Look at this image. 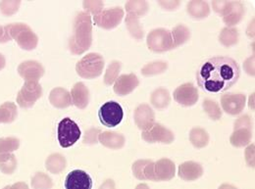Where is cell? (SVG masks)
<instances>
[{"mask_svg":"<svg viewBox=\"0 0 255 189\" xmlns=\"http://www.w3.org/2000/svg\"><path fill=\"white\" fill-rule=\"evenodd\" d=\"M9 189H29V187L25 183H16L11 186Z\"/></svg>","mask_w":255,"mask_h":189,"instance_id":"47","label":"cell"},{"mask_svg":"<svg viewBox=\"0 0 255 189\" xmlns=\"http://www.w3.org/2000/svg\"><path fill=\"white\" fill-rule=\"evenodd\" d=\"M17 168V159L13 153L0 154V171L5 175H12Z\"/></svg>","mask_w":255,"mask_h":189,"instance_id":"32","label":"cell"},{"mask_svg":"<svg viewBox=\"0 0 255 189\" xmlns=\"http://www.w3.org/2000/svg\"><path fill=\"white\" fill-rule=\"evenodd\" d=\"M42 96L41 86L37 82H26L17 95V103L21 108H32Z\"/></svg>","mask_w":255,"mask_h":189,"instance_id":"10","label":"cell"},{"mask_svg":"<svg viewBox=\"0 0 255 189\" xmlns=\"http://www.w3.org/2000/svg\"><path fill=\"white\" fill-rule=\"evenodd\" d=\"M49 101L52 106L58 109H63L73 105L70 93L63 88L53 89L49 94Z\"/></svg>","mask_w":255,"mask_h":189,"instance_id":"24","label":"cell"},{"mask_svg":"<svg viewBox=\"0 0 255 189\" xmlns=\"http://www.w3.org/2000/svg\"><path fill=\"white\" fill-rule=\"evenodd\" d=\"M135 189H149V187L147 186V185H145V184H140V185H138Z\"/></svg>","mask_w":255,"mask_h":189,"instance_id":"51","label":"cell"},{"mask_svg":"<svg viewBox=\"0 0 255 189\" xmlns=\"http://www.w3.org/2000/svg\"><path fill=\"white\" fill-rule=\"evenodd\" d=\"M250 107L255 110V94H253V95H251V98H250Z\"/></svg>","mask_w":255,"mask_h":189,"instance_id":"50","label":"cell"},{"mask_svg":"<svg viewBox=\"0 0 255 189\" xmlns=\"http://www.w3.org/2000/svg\"><path fill=\"white\" fill-rule=\"evenodd\" d=\"M253 122L249 115L240 117L234 126V132L230 137V142L235 147H244L251 143L254 137Z\"/></svg>","mask_w":255,"mask_h":189,"instance_id":"5","label":"cell"},{"mask_svg":"<svg viewBox=\"0 0 255 189\" xmlns=\"http://www.w3.org/2000/svg\"><path fill=\"white\" fill-rule=\"evenodd\" d=\"M218 189H238L236 187L232 186V185H228V184H223L222 186L219 187Z\"/></svg>","mask_w":255,"mask_h":189,"instance_id":"48","label":"cell"},{"mask_svg":"<svg viewBox=\"0 0 255 189\" xmlns=\"http://www.w3.org/2000/svg\"><path fill=\"white\" fill-rule=\"evenodd\" d=\"M190 141L195 148H203L209 142V134L202 127H193L190 132Z\"/></svg>","mask_w":255,"mask_h":189,"instance_id":"26","label":"cell"},{"mask_svg":"<svg viewBox=\"0 0 255 189\" xmlns=\"http://www.w3.org/2000/svg\"><path fill=\"white\" fill-rule=\"evenodd\" d=\"M53 182L49 176L44 173H36L32 179V188L33 189H51Z\"/></svg>","mask_w":255,"mask_h":189,"instance_id":"36","label":"cell"},{"mask_svg":"<svg viewBox=\"0 0 255 189\" xmlns=\"http://www.w3.org/2000/svg\"><path fill=\"white\" fill-rule=\"evenodd\" d=\"M219 41L226 47L233 46L239 42V31L235 27H226L219 34Z\"/></svg>","mask_w":255,"mask_h":189,"instance_id":"30","label":"cell"},{"mask_svg":"<svg viewBox=\"0 0 255 189\" xmlns=\"http://www.w3.org/2000/svg\"><path fill=\"white\" fill-rule=\"evenodd\" d=\"M246 13V8L244 4L240 1H233V5L228 12V14L223 17L224 23L227 27H234L239 24L244 18Z\"/></svg>","mask_w":255,"mask_h":189,"instance_id":"22","label":"cell"},{"mask_svg":"<svg viewBox=\"0 0 255 189\" xmlns=\"http://www.w3.org/2000/svg\"><path fill=\"white\" fill-rule=\"evenodd\" d=\"M98 141L105 147L110 149H121L124 147L126 139L125 136L115 131H103L98 136Z\"/></svg>","mask_w":255,"mask_h":189,"instance_id":"21","label":"cell"},{"mask_svg":"<svg viewBox=\"0 0 255 189\" xmlns=\"http://www.w3.org/2000/svg\"><path fill=\"white\" fill-rule=\"evenodd\" d=\"M66 189H92L93 180L91 176L82 170H75L68 174L65 180Z\"/></svg>","mask_w":255,"mask_h":189,"instance_id":"13","label":"cell"},{"mask_svg":"<svg viewBox=\"0 0 255 189\" xmlns=\"http://www.w3.org/2000/svg\"><path fill=\"white\" fill-rule=\"evenodd\" d=\"M255 144L253 143V144L249 145V147L246 149V153H245L247 164L249 167H252V168H255Z\"/></svg>","mask_w":255,"mask_h":189,"instance_id":"43","label":"cell"},{"mask_svg":"<svg viewBox=\"0 0 255 189\" xmlns=\"http://www.w3.org/2000/svg\"><path fill=\"white\" fill-rule=\"evenodd\" d=\"M176 167L173 161L169 159H160L154 162V176L156 182H168L175 177Z\"/></svg>","mask_w":255,"mask_h":189,"instance_id":"18","label":"cell"},{"mask_svg":"<svg viewBox=\"0 0 255 189\" xmlns=\"http://www.w3.org/2000/svg\"><path fill=\"white\" fill-rule=\"evenodd\" d=\"M173 42H174V48H177L180 45H183L185 42H187L191 37L190 30L184 26V25H178L176 26L173 31L171 32Z\"/></svg>","mask_w":255,"mask_h":189,"instance_id":"31","label":"cell"},{"mask_svg":"<svg viewBox=\"0 0 255 189\" xmlns=\"http://www.w3.org/2000/svg\"><path fill=\"white\" fill-rule=\"evenodd\" d=\"M18 73L26 82H37L44 75V68L36 61L29 60L19 65Z\"/></svg>","mask_w":255,"mask_h":189,"instance_id":"16","label":"cell"},{"mask_svg":"<svg viewBox=\"0 0 255 189\" xmlns=\"http://www.w3.org/2000/svg\"><path fill=\"white\" fill-rule=\"evenodd\" d=\"M20 146V140L16 137H2L0 138V154L12 153Z\"/></svg>","mask_w":255,"mask_h":189,"instance_id":"38","label":"cell"},{"mask_svg":"<svg viewBox=\"0 0 255 189\" xmlns=\"http://www.w3.org/2000/svg\"><path fill=\"white\" fill-rule=\"evenodd\" d=\"M173 97L174 100L180 105L185 107H191L198 101L199 95L197 89L191 83H188L176 89Z\"/></svg>","mask_w":255,"mask_h":189,"instance_id":"12","label":"cell"},{"mask_svg":"<svg viewBox=\"0 0 255 189\" xmlns=\"http://www.w3.org/2000/svg\"><path fill=\"white\" fill-rule=\"evenodd\" d=\"M233 1H212V8L220 16L225 17L230 11Z\"/></svg>","mask_w":255,"mask_h":189,"instance_id":"40","label":"cell"},{"mask_svg":"<svg viewBox=\"0 0 255 189\" xmlns=\"http://www.w3.org/2000/svg\"><path fill=\"white\" fill-rule=\"evenodd\" d=\"M133 120L136 126L144 131L155 124V114L148 104H140L134 110Z\"/></svg>","mask_w":255,"mask_h":189,"instance_id":"14","label":"cell"},{"mask_svg":"<svg viewBox=\"0 0 255 189\" xmlns=\"http://www.w3.org/2000/svg\"><path fill=\"white\" fill-rule=\"evenodd\" d=\"M17 115V107L13 102H5L0 106V123L10 124L16 120Z\"/></svg>","mask_w":255,"mask_h":189,"instance_id":"29","label":"cell"},{"mask_svg":"<svg viewBox=\"0 0 255 189\" xmlns=\"http://www.w3.org/2000/svg\"><path fill=\"white\" fill-rule=\"evenodd\" d=\"M121 68L122 64L119 61H112L109 64L104 75V84L106 86H111L116 82V80L119 78Z\"/></svg>","mask_w":255,"mask_h":189,"instance_id":"35","label":"cell"},{"mask_svg":"<svg viewBox=\"0 0 255 189\" xmlns=\"http://www.w3.org/2000/svg\"><path fill=\"white\" fill-rule=\"evenodd\" d=\"M126 26L130 35L135 39H141L144 35L142 26L139 22V18L133 14H127L126 16Z\"/></svg>","mask_w":255,"mask_h":189,"instance_id":"28","label":"cell"},{"mask_svg":"<svg viewBox=\"0 0 255 189\" xmlns=\"http://www.w3.org/2000/svg\"><path fill=\"white\" fill-rule=\"evenodd\" d=\"M124 18V10L121 7H115L107 10H102L94 17L96 26L104 30H112L122 22Z\"/></svg>","mask_w":255,"mask_h":189,"instance_id":"9","label":"cell"},{"mask_svg":"<svg viewBox=\"0 0 255 189\" xmlns=\"http://www.w3.org/2000/svg\"><path fill=\"white\" fill-rule=\"evenodd\" d=\"M139 85V81L134 74L120 76L114 83V93L119 96H126L131 94Z\"/></svg>","mask_w":255,"mask_h":189,"instance_id":"17","label":"cell"},{"mask_svg":"<svg viewBox=\"0 0 255 189\" xmlns=\"http://www.w3.org/2000/svg\"><path fill=\"white\" fill-rule=\"evenodd\" d=\"M5 65H6L5 57L2 54H0V71L5 67Z\"/></svg>","mask_w":255,"mask_h":189,"instance_id":"49","label":"cell"},{"mask_svg":"<svg viewBox=\"0 0 255 189\" xmlns=\"http://www.w3.org/2000/svg\"><path fill=\"white\" fill-rule=\"evenodd\" d=\"M81 129L76 122L70 118L63 119L57 128L58 141L63 148L73 146L81 137Z\"/></svg>","mask_w":255,"mask_h":189,"instance_id":"6","label":"cell"},{"mask_svg":"<svg viewBox=\"0 0 255 189\" xmlns=\"http://www.w3.org/2000/svg\"><path fill=\"white\" fill-rule=\"evenodd\" d=\"M10 189V187H5V188H4V189Z\"/></svg>","mask_w":255,"mask_h":189,"instance_id":"53","label":"cell"},{"mask_svg":"<svg viewBox=\"0 0 255 189\" xmlns=\"http://www.w3.org/2000/svg\"><path fill=\"white\" fill-rule=\"evenodd\" d=\"M3 28L4 33L0 40V43H5L12 39H15L18 45L24 50L31 51L36 48L38 43V37L28 25L24 23H15L9 24Z\"/></svg>","mask_w":255,"mask_h":189,"instance_id":"3","label":"cell"},{"mask_svg":"<svg viewBox=\"0 0 255 189\" xmlns=\"http://www.w3.org/2000/svg\"><path fill=\"white\" fill-rule=\"evenodd\" d=\"M202 107L204 112L208 115V117L213 121H218L222 117V110L219 104L211 99H205L202 103Z\"/></svg>","mask_w":255,"mask_h":189,"instance_id":"33","label":"cell"},{"mask_svg":"<svg viewBox=\"0 0 255 189\" xmlns=\"http://www.w3.org/2000/svg\"><path fill=\"white\" fill-rule=\"evenodd\" d=\"M100 134V130L97 128H91L86 132L84 137L85 144H96L98 141V136Z\"/></svg>","mask_w":255,"mask_h":189,"instance_id":"42","label":"cell"},{"mask_svg":"<svg viewBox=\"0 0 255 189\" xmlns=\"http://www.w3.org/2000/svg\"><path fill=\"white\" fill-rule=\"evenodd\" d=\"M72 104L79 109H86L90 102V91L84 83H77L71 92Z\"/></svg>","mask_w":255,"mask_h":189,"instance_id":"19","label":"cell"},{"mask_svg":"<svg viewBox=\"0 0 255 189\" xmlns=\"http://www.w3.org/2000/svg\"><path fill=\"white\" fill-rule=\"evenodd\" d=\"M141 137L148 143L161 142L165 144L172 143L175 138L173 131L158 123H155L150 128L142 131Z\"/></svg>","mask_w":255,"mask_h":189,"instance_id":"11","label":"cell"},{"mask_svg":"<svg viewBox=\"0 0 255 189\" xmlns=\"http://www.w3.org/2000/svg\"><path fill=\"white\" fill-rule=\"evenodd\" d=\"M125 7L128 14H133L138 18L145 15L149 10V5L146 1H128Z\"/></svg>","mask_w":255,"mask_h":189,"instance_id":"34","label":"cell"},{"mask_svg":"<svg viewBox=\"0 0 255 189\" xmlns=\"http://www.w3.org/2000/svg\"><path fill=\"white\" fill-rule=\"evenodd\" d=\"M187 11L191 18L195 20H202L209 16L210 7L206 1L193 0L188 3Z\"/></svg>","mask_w":255,"mask_h":189,"instance_id":"23","label":"cell"},{"mask_svg":"<svg viewBox=\"0 0 255 189\" xmlns=\"http://www.w3.org/2000/svg\"><path fill=\"white\" fill-rule=\"evenodd\" d=\"M148 48L156 53H162L174 49L171 32L165 29H155L148 33L146 38Z\"/></svg>","mask_w":255,"mask_h":189,"instance_id":"7","label":"cell"},{"mask_svg":"<svg viewBox=\"0 0 255 189\" xmlns=\"http://www.w3.org/2000/svg\"><path fill=\"white\" fill-rule=\"evenodd\" d=\"M104 69V59L98 53H89L83 57L77 65L76 71L78 75L86 80L98 78Z\"/></svg>","mask_w":255,"mask_h":189,"instance_id":"4","label":"cell"},{"mask_svg":"<svg viewBox=\"0 0 255 189\" xmlns=\"http://www.w3.org/2000/svg\"><path fill=\"white\" fill-rule=\"evenodd\" d=\"M241 69L236 60L212 57L200 65L196 72L198 87L208 94H220L233 88L239 81Z\"/></svg>","mask_w":255,"mask_h":189,"instance_id":"1","label":"cell"},{"mask_svg":"<svg viewBox=\"0 0 255 189\" xmlns=\"http://www.w3.org/2000/svg\"><path fill=\"white\" fill-rule=\"evenodd\" d=\"M93 43L92 17L87 12H80L73 25V33L69 40V48L72 54L81 55L90 49Z\"/></svg>","mask_w":255,"mask_h":189,"instance_id":"2","label":"cell"},{"mask_svg":"<svg viewBox=\"0 0 255 189\" xmlns=\"http://www.w3.org/2000/svg\"><path fill=\"white\" fill-rule=\"evenodd\" d=\"M21 1H1L0 2V11L6 16H11L19 10Z\"/></svg>","mask_w":255,"mask_h":189,"instance_id":"39","label":"cell"},{"mask_svg":"<svg viewBox=\"0 0 255 189\" xmlns=\"http://www.w3.org/2000/svg\"><path fill=\"white\" fill-rule=\"evenodd\" d=\"M66 164H67L66 159L63 155H61L59 153H55V154H51L46 159L45 168L47 169L48 172H50L54 175H58L65 170Z\"/></svg>","mask_w":255,"mask_h":189,"instance_id":"27","label":"cell"},{"mask_svg":"<svg viewBox=\"0 0 255 189\" xmlns=\"http://www.w3.org/2000/svg\"><path fill=\"white\" fill-rule=\"evenodd\" d=\"M3 33H4V28L0 26V40H1L2 36H3Z\"/></svg>","mask_w":255,"mask_h":189,"instance_id":"52","label":"cell"},{"mask_svg":"<svg viewBox=\"0 0 255 189\" xmlns=\"http://www.w3.org/2000/svg\"><path fill=\"white\" fill-rule=\"evenodd\" d=\"M168 68V64L163 61H155L152 63L145 65L141 69V74L144 77H151V76H156L164 73Z\"/></svg>","mask_w":255,"mask_h":189,"instance_id":"37","label":"cell"},{"mask_svg":"<svg viewBox=\"0 0 255 189\" xmlns=\"http://www.w3.org/2000/svg\"><path fill=\"white\" fill-rule=\"evenodd\" d=\"M98 189H116V186L113 180H107L105 181Z\"/></svg>","mask_w":255,"mask_h":189,"instance_id":"46","label":"cell"},{"mask_svg":"<svg viewBox=\"0 0 255 189\" xmlns=\"http://www.w3.org/2000/svg\"><path fill=\"white\" fill-rule=\"evenodd\" d=\"M245 71L252 77H255V56L250 57L244 64Z\"/></svg>","mask_w":255,"mask_h":189,"instance_id":"45","label":"cell"},{"mask_svg":"<svg viewBox=\"0 0 255 189\" xmlns=\"http://www.w3.org/2000/svg\"><path fill=\"white\" fill-rule=\"evenodd\" d=\"M158 3L163 9L167 11H173L180 6L181 1H158Z\"/></svg>","mask_w":255,"mask_h":189,"instance_id":"44","label":"cell"},{"mask_svg":"<svg viewBox=\"0 0 255 189\" xmlns=\"http://www.w3.org/2000/svg\"><path fill=\"white\" fill-rule=\"evenodd\" d=\"M83 6L85 10H87V13L89 12L93 14L94 17L99 14L103 9L102 1H84Z\"/></svg>","mask_w":255,"mask_h":189,"instance_id":"41","label":"cell"},{"mask_svg":"<svg viewBox=\"0 0 255 189\" xmlns=\"http://www.w3.org/2000/svg\"><path fill=\"white\" fill-rule=\"evenodd\" d=\"M98 117L100 123L107 127H115L118 126L124 117L123 109L121 105L115 101H109L104 103L99 111Z\"/></svg>","mask_w":255,"mask_h":189,"instance_id":"8","label":"cell"},{"mask_svg":"<svg viewBox=\"0 0 255 189\" xmlns=\"http://www.w3.org/2000/svg\"><path fill=\"white\" fill-rule=\"evenodd\" d=\"M247 97L245 94H228L221 97V106L224 112L236 116L241 114L246 106Z\"/></svg>","mask_w":255,"mask_h":189,"instance_id":"15","label":"cell"},{"mask_svg":"<svg viewBox=\"0 0 255 189\" xmlns=\"http://www.w3.org/2000/svg\"><path fill=\"white\" fill-rule=\"evenodd\" d=\"M150 102L156 109L163 110L167 108L171 102V96L166 89L160 88L155 90L150 96Z\"/></svg>","mask_w":255,"mask_h":189,"instance_id":"25","label":"cell"},{"mask_svg":"<svg viewBox=\"0 0 255 189\" xmlns=\"http://www.w3.org/2000/svg\"><path fill=\"white\" fill-rule=\"evenodd\" d=\"M203 175V169L196 162H185L179 167V177L186 182H193L198 180Z\"/></svg>","mask_w":255,"mask_h":189,"instance_id":"20","label":"cell"}]
</instances>
